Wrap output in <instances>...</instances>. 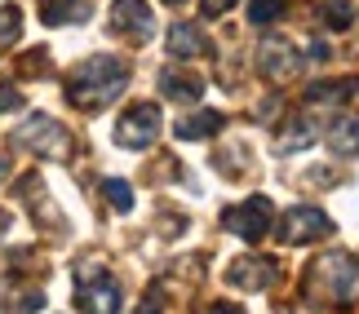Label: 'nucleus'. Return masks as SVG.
<instances>
[{
	"instance_id": "1a4fd4ad",
	"label": "nucleus",
	"mask_w": 359,
	"mask_h": 314,
	"mask_svg": "<svg viewBox=\"0 0 359 314\" xmlns=\"http://www.w3.org/2000/svg\"><path fill=\"white\" fill-rule=\"evenodd\" d=\"M111 31L142 45V40L156 36V18H151V5L147 0H116L111 5Z\"/></svg>"
},
{
	"instance_id": "f8f14e48",
	"label": "nucleus",
	"mask_w": 359,
	"mask_h": 314,
	"mask_svg": "<svg viewBox=\"0 0 359 314\" xmlns=\"http://www.w3.org/2000/svg\"><path fill=\"white\" fill-rule=\"evenodd\" d=\"M226 129V115L222 111H196V115H182L173 124V133L182 142H204V138H217V133Z\"/></svg>"
},
{
	"instance_id": "9b49d317",
	"label": "nucleus",
	"mask_w": 359,
	"mask_h": 314,
	"mask_svg": "<svg viewBox=\"0 0 359 314\" xmlns=\"http://www.w3.org/2000/svg\"><path fill=\"white\" fill-rule=\"evenodd\" d=\"M209 49H213L209 36H204L196 22H173V27H169V58H177V62H196V58H204Z\"/></svg>"
},
{
	"instance_id": "20e7f679",
	"label": "nucleus",
	"mask_w": 359,
	"mask_h": 314,
	"mask_svg": "<svg viewBox=\"0 0 359 314\" xmlns=\"http://www.w3.org/2000/svg\"><path fill=\"white\" fill-rule=\"evenodd\" d=\"M333 235V217L324 208H315V204H297V208H288L280 217V239L288 248H297V243H320Z\"/></svg>"
},
{
	"instance_id": "412c9836",
	"label": "nucleus",
	"mask_w": 359,
	"mask_h": 314,
	"mask_svg": "<svg viewBox=\"0 0 359 314\" xmlns=\"http://www.w3.org/2000/svg\"><path fill=\"white\" fill-rule=\"evenodd\" d=\"M18 36H22V9L5 5V9H0V49H9Z\"/></svg>"
},
{
	"instance_id": "b1692460",
	"label": "nucleus",
	"mask_w": 359,
	"mask_h": 314,
	"mask_svg": "<svg viewBox=\"0 0 359 314\" xmlns=\"http://www.w3.org/2000/svg\"><path fill=\"white\" fill-rule=\"evenodd\" d=\"M133 314H164V301H160V283H151V288H147V301L137 306Z\"/></svg>"
},
{
	"instance_id": "4468645a",
	"label": "nucleus",
	"mask_w": 359,
	"mask_h": 314,
	"mask_svg": "<svg viewBox=\"0 0 359 314\" xmlns=\"http://www.w3.org/2000/svg\"><path fill=\"white\" fill-rule=\"evenodd\" d=\"M306 98H311L315 106H341V102L359 98V76H346V80H320V85L306 89Z\"/></svg>"
},
{
	"instance_id": "6ab92c4d",
	"label": "nucleus",
	"mask_w": 359,
	"mask_h": 314,
	"mask_svg": "<svg viewBox=\"0 0 359 314\" xmlns=\"http://www.w3.org/2000/svg\"><path fill=\"white\" fill-rule=\"evenodd\" d=\"M102 195H107V204H111L116 213H129L133 208V186L120 182V177H107V182H102Z\"/></svg>"
},
{
	"instance_id": "6e6552de",
	"label": "nucleus",
	"mask_w": 359,
	"mask_h": 314,
	"mask_svg": "<svg viewBox=\"0 0 359 314\" xmlns=\"http://www.w3.org/2000/svg\"><path fill=\"white\" fill-rule=\"evenodd\" d=\"M226 230H231V235H240L244 243L266 239L271 235V199L266 195H248L244 204L226 208Z\"/></svg>"
},
{
	"instance_id": "bb28decb",
	"label": "nucleus",
	"mask_w": 359,
	"mask_h": 314,
	"mask_svg": "<svg viewBox=\"0 0 359 314\" xmlns=\"http://www.w3.org/2000/svg\"><path fill=\"white\" fill-rule=\"evenodd\" d=\"M213 314H244L240 306H231V301H222V306H213Z\"/></svg>"
},
{
	"instance_id": "f3484780",
	"label": "nucleus",
	"mask_w": 359,
	"mask_h": 314,
	"mask_svg": "<svg viewBox=\"0 0 359 314\" xmlns=\"http://www.w3.org/2000/svg\"><path fill=\"white\" fill-rule=\"evenodd\" d=\"M288 133H280V151H306V146L320 138V129H315V120L311 115H297V120H288Z\"/></svg>"
},
{
	"instance_id": "cd10ccee",
	"label": "nucleus",
	"mask_w": 359,
	"mask_h": 314,
	"mask_svg": "<svg viewBox=\"0 0 359 314\" xmlns=\"http://www.w3.org/2000/svg\"><path fill=\"white\" fill-rule=\"evenodd\" d=\"M9 226H13V217H9V213H0V239H5V230H9Z\"/></svg>"
},
{
	"instance_id": "4be33fe9",
	"label": "nucleus",
	"mask_w": 359,
	"mask_h": 314,
	"mask_svg": "<svg viewBox=\"0 0 359 314\" xmlns=\"http://www.w3.org/2000/svg\"><path fill=\"white\" fill-rule=\"evenodd\" d=\"M40 306H45V292H40V288H22V292H13V314H36Z\"/></svg>"
},
{
	"instance_id": "0eeeda50",
	"label": "nucleus",
	"mask_w": 359,
	"mask_h": 314,
	"mask_svg": "<svg viewBox=\"0 0 359 314\" xmlns=\"http://www.w3.org/2000/svg\"><path fill=\"white\" fill-rule=\"evenodd\" d=\"M18 146H27V151H36V155H45V159H67V151H72V138H67V129L58 124V120L32 115V120L18 129Z\"/></svg>"
},
{
	"instance_id": "c756f323",
	"label": "nucleus",
	"mask_w": 359,
	"mask_h": 314,
	"mask_svg": "<svg viewBox=\"0 0 359 314\" xmlns=\"http://www.w3.org/2000/svg\"><path fill=\"white\" fill-rule=\"evenodd\" d=\"M164 5H187V0H164Z\"/></svg>"
},
{
	"instance_id": "9d476101",
	"label": "nucleus",
	"mask_w": 359,
	"mask_h": 314,
	"mask_svg": "<svg viewBox=\"0 0 359 314\" xmlns=\"http://www.w3.org/2000/svg\"><path fill=\"white\" fill-rule=\"evenodd\" d=\"M275 262L271 257H240V262H231L226 270V283L231 288H240V292H262V288H271L275 283Z\"/></svg>"
},
{
	"instance_id": "7ed1b4c3",
	"label": "nucleus",
	"mask_w": 359,
	"mask_h": 314,
	"mask_svg": "<svg viewBox=\"0 0 359 314\" xmlns=\"http://www.w3.org/2000/svg\"><path fill=\"white\" fill-rule=\"evenodd\" d=\"M120 283L98 262H85L76 270V310L85 314H120Z\"/></svg>"
},
{
	"instance_id": "5701e85b",
	"label": "nucleus",
	"mask_w": 359,
	"mask_h": 314,
	"mask_svg": "<svg viewBox=\"0 0 359 314\" xmlns=\"http://www.w3.org/2000/svg\"><path fill=\"white\" fill-rule=\"evenodd\" d=\"M18 71H22V76H40V71H49V53H45V49H32V53H27V58L18 62Z\"/></svg>"
},
{
	"instance_id": "a211bd4d",
	"label": "nucleus",
	"mask_w": 359,
	"mask_h": 314,
	"mask_svg": "<svg viewBox=\"0 0 359 314\" xmlns=\"http://www.w3.org/2000/svg\"><path fill=\"white\" fill-rule=\"evenodd\" d=\"M324 27L328 31H351V22H355V5L351 0H324Z\"/></svg>"
},
{
	"instance_id": "aec40b11",
	"label": "nucleus",
	"mask_w": 359,
	"mask_h": 314,
	"mask_svg": "<svg viewBox=\"0 0 359 314\" xmlns=\"http://www.w3.org/2000/svg\"><path fill=\"white\" fill-rule=\"evenodd\" d=\"M284 5H288V0H253V5H248V22L266 27L275 18H284Z\"/></svg>"
},
{
	"instance_id": "a878e982",
	"label": "nucleus",
	"mask_w": 359,
	"mask_h": 314,
	"mask_svg": "<svg viewBox=\"0 0 359 314\" xmlns=\"http://www.w3.org/2000/svg\"><path fill=\"white\" fill-rule=\"evenodd\" d=\"M231 5H236V0H200V13L204 18H222Z\"/></svg>"
},
{
	"instance_id": "f03ea898",
	"label": "nucleus",
	"mask_w": 359,
	"mask_h": 314,
	"mask_svg": "<svg viewBox=\"0 0 359 314\" xmlns=\"http://www.w3.org/2000/svg\"><path fill=\"white\" fill-rule=\"evenodd\" d=\"M306 292L324 306H351L359 301V262L346 252H328L311 266L306 275Z\"/></svg>"
},
{
	"instance_id": "f257e3e1",
	"label": "nucleus",
	"mask_w": 359,
	"mask_h": 314,
	"mask_svg": "<svg viewBox=\"0 0 359 314\" xmlns=\"http://www.w3.org/2000/svg\"><path fill=\"white\" fill-rule=\"evenodd\" d=\"M124 85H129V66L116 53H93L67 76V102L76 111H102L124 93Z\"/></svg>"
},
{
	"instance_id": "393cba45",
	"label": "nucleus",
	"mask_w": 359,
	"mask_h": 314,
	"mask_svg": "<svg viewBox=\"0 0 359 314\" xmlns=\"http://www.w3.org/2000/svg\"><path fill=\"white\" fill-rule=\"evenodd\" d=\"M18 106H22V93L0 80V111H18Z\"/></svg>"
},
{
	"instance_id": "c85d7f7f",
	"label": "nucleus",
	"mask_w": 359,
	"mask_h": 314,
	"mask_svg": "<svg viewBox=\"0 0 359 314\" xmlns=\"http://www.w3.org/2000/svg\"><path fill=\"white\" fill-rule=\"evenodd\" d=\"M5 173H9V164H5V159H0V177H5Z\"/></svg>"
},
{
	"instance_id": "dca6fc26",
	"label": "nucleus",
	"mask_w": 359,
	"mask_h": 314,
	"mask_svg": "<svg viewBox=\"0 0 359 314\" xmlns=\"http://www.w3.org/2000/svg\"><path fill=\"white\" fill-rule=\"evenodd\" d=\"M328 146H333V155H341V159L359 155V115H337L333 129H328Z\"/></svg>"
},
{
	"instance_id": "39448f33",
	"label": "nucleus",
	"mask_w": 359,
	"mask_h": 314,
	"mask_svg": "<svg viewBox=\"0 0 359 314\" xmlns=\"http://www.w3.org/2000/svg\"><path fill=\"white\" fill-rule=\"evenodd\" d=\"M160 106L156 102H137L116 120V146H129V151H142L160 138Z\"/></svg>"
},
{
	"instance_id": "2eb2a0df",
	"label": "nucleus",
	"mask_w": 359,
	"mask_h": 314,
	"mask_svg": "<svg viewBox=\"0 0 359 314\" xmlns=\"http://www.w3.org/2000/svg\"><path fill=\"white\" fill-rule=\"evenodd\" d=\"M93 13V0H40V18L49 27L58 22H85Z\"/></svg>"
},
{
	"instance_id": "423d86ee",
	"label": "nucleus",
	"mask_w": 359,
	"mask_h": 314,
	"mask_svg": "<svg viewBox=\"0 0 359 314\" xmlns=\"http://www.w3.org/2000/svg\"><path fill=\"white\" fill-rule=\"evenodd\" d=\"M257 71L266 76V80H275V85L297 80L302 71H306V53H297L284 36H271V40H262V45H257Z\"/></svg>"
},
{
	"instance_id": "ddd939ff",
	"label": "nucleus",
	"mask_w": 359,
	"mask_h": 314,
	"mask_svg": "<svg viewBox=\"0 0 359 314\" xmlns=\"http://www.w3.org/2000/svg\"><path fill=\"white\" fill-rule=\"evenodd\" d=\"M160 93L169 102H200L204 98V80L191 76V71H177V66H169V71H160Z\"/></svg>"
}]
</instances>
